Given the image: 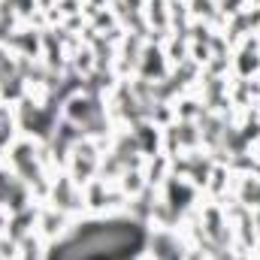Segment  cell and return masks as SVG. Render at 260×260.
<instances>
[{
  "instance_id": "1",
  "label": "cell",
  "mask_w": 260,
  "mask_h": 260,
  "mask_svg": "<svg viewBox=\"0 0 260 260\" xmlns=\"http://www.w3.org/2000/svg\"><path fill=\"white\" fill-rule=\"evenodd\" d=\"M142 227L130 221L91 224L55 248L52 260H124L142 245Z\"/></svg>"
}]
</instances>
